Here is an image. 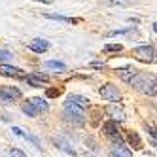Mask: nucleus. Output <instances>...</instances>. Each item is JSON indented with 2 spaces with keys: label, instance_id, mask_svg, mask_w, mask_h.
Instances as JSON below:
<instances>
[{
  "label": "nucleus",
  "instance_id": "1",
  "mask_svg": "<svg viewBox=\"0 0 157 157\" xmlns=\"http://www.w3.org/2000/svg\"><path fill=\"white\" fill-rule=\"evenodd\" d=\"M129 83L134 89H138L140 93H144V95H150V97H155L157 95V76H153V74L136 72Z\"/></svg>",
  "mask_w": 157,
  "mask_h": 157
},
{
  "label": "nucleus",
  "instance_id": "2",
  "mask_svg": "<svg viewBox=\"0 0 157 157\" xmlns=\"http://www.w3.org/2000/svg\"><path fill=\"white\" fill-rule=\"evenodd\" d=\"M64 117H66V121H72L76 125H83L85 123V108L66 100L64 102Z\"/></svg>",
  "mask_w": 157,
  "mask_h": 157
},
{
  "label": "nucleus",
  "instance_id": "3",
  "mask_svg": "<svg viewBox=\"0 0 157 157\" xmlns=\"http://www.w3.org/2000/svg\"><path fill=\"white\" fill-rule=\"evenodd\" d=\"M102 132L106 134V136L114 142V146H123V140H121V134H119V127H117V121H106L102 125Z\"/></svg>",
  "mask_w": 157,
  "mask_h": 157
},
{
  "label": "nucleus",
  "instance_id": "4",
  "mask_svg": "<svg viewBox=\"0 0 157 157\" xmlns=\"http://www.w3.org/2000/svg\"><path fill=\"white\" fill-rule=\"evenodd\" d=\"M132 57L140 63H151L155 57V51L151 46H138V48L132 49Z\"/></svg>",
  "mask_w": 157,
  "mask_h": 157
},
{
  "label": "nucleus",
  "instance_id": "5",
  "mask_svg": "<svg viewBox=\"0 0 157 157\" xmlns=\"http://www.w3.org/2000/svg\"><path fill=\"white\" fill-rule=\"evenodd\" d=\"M98 95L102 97L104 100H108V102H117L119 100V91H117V87L116 85H112V83H104L102 87L98 89Z\"/></svg>",
  "mask_w": 157,
  "mask_h": 157
},
{
  "label": "nucleus",
  "instance_id": "6",
  "mask_svg": "<svg viewBox=\"0 0 157 157\" xmlns=\"http://www.w3.org/2000/svg\"><path fill=\"white\" fill-rule=\"evenodd\" d=\"M0 98L4 100V102H12V100H19L21 98V91L17 87H0Z\"/></svg>",
  "mask_w": 157,
  "mask_h": 157
},
{
  "label": "nucleus",
  "instance_id": "7",
  "mask_svg": "<svg viewBox=\"0 0 157 157\" xmlns=\"http://www.w3.org/2000/svg\"><path fill=\"white\" fill-rule=\"evenodd\" d=\"M104 112H106V116L112 121H123V119H125V112H123V108L117 106V104H108L104 108Z\"/></svg>",
  "mask_w": 157,
  "mask_h": 157
},
{
  "label": "nucleus",
  "instance_id": "8",
  "mask_svg": "<svg viewBox=\"0 0 157 157\" xmlns=\"http://www.w3.org/2000/svg\"><path fill=\"white\" fill-rule=\"evenodd\" d=\"M0 74L2 76H12V78H25V72L15 66H8V64H0Z\"/></svg>",
  "mask_w": 157,
  "mask_h": 157
},
{
  "label": "nucleus",
  "instance_id": "9",
  "mask_svg": "<svg viewBox=\"0 0 157 157\" xmlns=\"http://www.w3.org/2000/svg\"><path fill=\"white\" fill-rule=\"evenodd\" d=\"M25 80L32 87H42L44 83H48V76L46 74H32V76H25Z\"/></svg>",
  "mask_w": 157,
  "mask_h": 157
},
{
  "label": "nucleus",
  "instance_id": "10",
  "mask_svg": "<svg viewBox=\"0 0 157 157\" xmlns=\"http://www.w3.org/2000/svg\"><path fill=\"white\" fill-rule=\"evenodd\" d=\"M48 48H49L48 40H42V38H34L32 42H29V49L36 51V53H44V51H48Z\"/></svg>",
  "mask_w": 157,
  "mask_h": 157
},
{
  "label": "nucleus",
  "instance_id": "11",
  "mask_svg": "<svg viewBox=\"0 0 157 157\" xmlns=\"http://www.w3.org/2000/svg\"><path fill=\"white\" fill-rule=\"evenodd\" d=\"M125 138H127V142H129V146H131L132 150H140V148H142V140H140V136H138V132L127 131Z\"/></svg>",
  "mask_w": 157,
  "mask_h": 157
},
{
  "label": "nucleus",
  "instance_id": "12",
  "mask_svg": "<svg viewBox=\"0 0 157 157\" xmlns=\"http://www.w3.org/2000/svg\"><path fill=\"white\" fill-rule=\"evenodd\" d=\"M136 72H138V70H136V68H132V66H125V68H119V70H117V76L121 78L123 82H127V83H129V82L132 80V76L136 74Z\"/></svg>",
  "mask_w": 157,
  "mask_h": 157
},
{
  "label": "nucleus",
  "instance_id": "13",
  "mask_svg": "<svg viewBox=\"0 0 157 157\" xmlns=\"http://www.w3.org/2000/svg\"><path fill=\"white\" fill-rule=\"evenodd\" d=\"M110 157H132V153H131V150L129 148H125V146H114L112 148V151H110Z\"/></svg>",
  "mask_w": 157,
  "mask_h": 157
},
{
  "label": "nucleus",
  "instance_id": "14",
  "mask_svg": "<svg viewBox=\"0 0 157 157\" xmlns=\"http://www.w3.org/2000/svg\"><path fill=\"white\" fill-rule=\"evenodd\" d=\"M66 100H70V102L78 104V106H82V108H87L89 106V98H85L83 95H70Z\"/></svg>",
  "mask_w": 157,
  "mask_h": 157
},
{
  "label": "nucleus",
  "instance_id": "15",
  "mask_svg": "<svg viewBox=\"0 0 157 157\" xmlns=\"http://www.w3.org/2000/svg\"><path fill=\"white\" fill-rule=\"evenodd\" d=\"M12 132H15L17 136H23V138H27L29 142H32V144H34L36 148H40V142H38V138H34V136H30V134H27L25 131H21L19 127H12Z\"/></svg>",
  "mask_w": 157,
  "mask_h": 157
},
{
  "label": "nucleus",
  "instance_id": "16",
  "mask_svg": "<svg viewBox=\"0 0 157 157\" xmlns=\"http://www.w3.org/2000/svg\"><path fill=\"white\" fill-rule=\"evenodd\" d=\"M44 68H48V70H66V64L64 63H59V61H46L44 63Z\"/></svg>",
  "mask_w": 157,
  "mask_h": 157
},
{
  "label": "nucleus",
  "instance_id": "17",
  "mask_svg": "<svg viewBox=\"0 0 157 157\" xmlns=\"http://www.w3.org/2000/svg\"><path fill=\"white\" fill-rule=\"evenodd\" d=\"M30 102L34 104V108L38 110V114H40V112H46V110H48V102H46L44 98H40V97H34V98H30Z\"/></svg>",
  "mask_w": 157,
  "mask_h": 157
},
{
  "label": "nucleus",
  "instance_id": "18",
  "mask_svg": "<svg viewBox=\"0 0 157 157\" xmlns=\"http://www.w3.org/2000/svg\"><path fill=\"white\" fill-rule=\"evenodd\" d=\"M21 110H23V112H25L27 116H30V117L38 116V110L34 108V104H32L30 100H27V102H23V106H21Z\"/></svg>",
  "mask_w": 157,
  "mask_h": 157
},
{
  "label": "nucleus",
  "instance_id": "19",
  "mask_svg": "<svg viewBox=\"0 0 157 157\" xmlns=\"http://www.w3.org/2000/svg\"><path fill=\"white\" fill-rule=\"evenodd\" d=\"M102 49H104V53H119L123 48H121V44H106Z\"/></svg>",
  "mask_w": 157,
  "mask_h": 157
},
{
  "label": "nucleus",
  "instance_id": "20",
  "mask_svg": "<svg viewBox=\"0 0 157 157\" xmlns=\"http://www.w3.org/2000/svg\"><path fill=\"white\" fill-rule=\"evenodd\" d=\"M48 19H53V21H61V23H72V19L68 17H63V15H55V13H46Z\"/></svg>",
  "mask_w": 157,
  "mask_h": 157
},
{
  "label": "nucleus",
  "instance_id": "21",
  "mask_svg": "<svg viewBox=\"0 0 157 157\" xmlns=\"http://www.w3.org/2000/svg\"><path fill=\"white\" fill-rule=\"evenodd\" d=\"M106 6H129L131 0H106Z\"/></svg>",
  "mask_w": 157,
  "mask_h": 157
},
{
  "label": "nucleus",
  "instance_id": "22",
  "mask_svg": "<svg viewBox=\"0 0 157 157\" xmlns=\"http://www.w3.org/2000/svg\"><path fill=\"white\" fill-rule=\"evenodd\" d=\"M55 144H59V146H61V150H64L66 153H72V155H74V150H72L70 146H68V142H64V140L57 138V140H55Z\"/></svg>",
  "mask_w": 157,
  "mask_h": 157
},
{
  "label": "nucleus",
  "instance_id": "23",
  "mask_svg": "<svg viewBox=\"0 0 157 157\" xmlns=\"http://www.w3.org/2000/svg\"><path fill=\"white\" fill-rule=\"evenodd\" d=\"M8 157H27L21 150H17V148H13V150H10L8 151Z\"/></svg>",
  "mask_w": 157,
  "mask_h": 157
},
{
  "label": "nucleus",
  "instance_id": "24",
  "mask_svg": "<svg viewBox=\"0 0 157 157\" xmlns=\"http://www.w3.org/2000/svg\"><path fill=\"white\" fill-rule=\"evenodd\" d=\"M146 131L150 132V136H151L153 140H157V129H155V127H151V125H146Z\"/></svg>",
  "mask_w": 157,
  "mask_h": 157
},
{
  "label": "nucleus",
  "instance_id": "25",
  "mask_svg": "<svg viewBox=\"0 0 157 157\" xmlns=\"http://www.w3.org/2000/svg\"><path fill=\"white\" fill-rule=\"evenodd\" d=\"M63 93V89H48V97H59Z\"/></svg>",
  "mask_w": 157,
  "mask_h": 157
},
{
  "label": "nucleus",
  "instance_id": "26",
  "mask_svg": "<svg viewBox=\"0 0 157 157\" xmlns=\"http://www.w3.org/2000/svg\"><path fill=\"white\" fill-rule=\"evenodd\" d=\"M125 32H129V29H121V30H110L108 36H117V34H125Z\"/></svg>",
  "mask_w": 157,
  "mask_h": 157
},
{
  "label": "nucleus",
  "instance_id": "27",
  "mask_svg": "<svg viewBox=\"0 0 157 157\" xmlns=\"http://www.w3.org/2000/svg\"><path fill=\"white\" fill-rule=\"evenodd\" d=\"M10 57H12V55H10V51H0V61H6V59H10Z\"/></svg>",
  "mask_w": 157,
  "mask_h": 157
},
{
  "label": "nucleus",
  "instance_id": "28",
  "mask_svg": "<svg viewBox=\"0 0 157 157\" xmlns=\"http://www.w3.org/2000/svg\"><path fill=\"white\" fill-rule=\"evenodd\" d=\"M38 2H46V4H51L53 0H38Z\"/></svg>",
  "mask_w": 157,
  "mask_h": 157
},
{
  "label": "nucleus",
  "instance_id": "29",
  "mask_svg": "<svg viewBox=\"0 0 157 157\" xmlns=\"http://www.w3.org/2000/svg\"><path fill=\"white\" fill-rule=\"evenodd\" d=\"M153 30L157 32V21H155V23H153Z\"/></svg>",
  "mask_w": 157,
  "mask_h": 157
}]
</instances>
